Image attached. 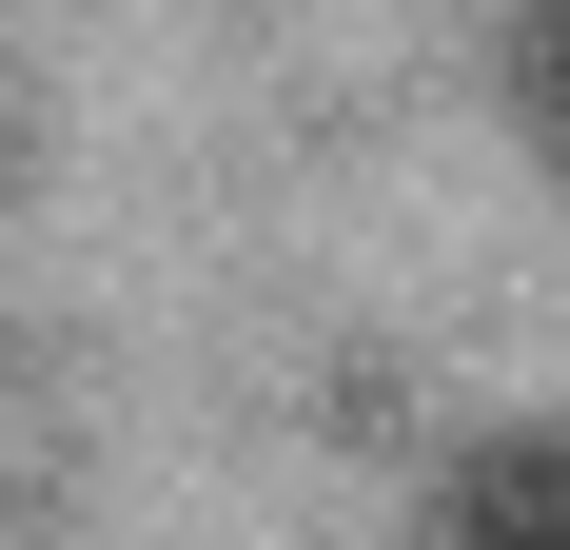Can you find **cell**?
<instances>
[{"instance_id":"6da1fadb","label":"cell","mask_w":570,"mask_h":550,"mask_svg":"<svg viewBox=\"0 0 570 550\" xmlns=\"http://www.w3.org/2000/svg\"><path fill=\"white\" fill-rule=\"evenodd\" d=\"M413 550H570V433H472L413 511Z\"/></svg>"},{"instance_id":"7a4b0ae2","label":"cell","mask_w":570,"mask_h":550,"mask_svg":"<svg viewBox=\"0 0 570 550\" xmlns=\"http://www.w3.org/2000/svg\"><path fill=\"white\" fill-rule=\"evenodd\" d=\"M512 138L570 177V0H531V20H512Z\"/></svg>"}]
</instances>
